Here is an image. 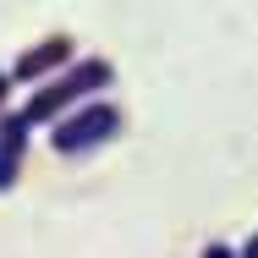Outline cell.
I'll return each mask as SVG.
<instances>
[{
    "label": "cell",
    "mask_w": 258,
    "mask_h": 258,
    "mask_svg": "<svg viewBox=\"0 0 258 258\" xmlns=\"http://www.w3.org/2000/svg\"><path fill=\"white\" fill-rule=\"evenodd\" d=\"M242 258H258V231L247 236V242H242Z\"/></svg>",
    "instance_id": "6"
},
{
    "label": "cell",
    "mask_w": 258,
    "mask_h": 258,
    "mask_svg": "<svg viewBox=\"0 0 258 258\" xmlns=\"http://www.w3.org/2000/svg\"><path fill=\"white\" fill-rule=\"evenodd\" d=\"M28 143H33V126L22 110H6L0 115V192H11L22 181V165H28Z\"/></svg>",
    "instance_id": "4"
},
{
    "label": "cell",
    "mask_w": 258,
    "mask_h": 258,
    "mask_svg": "<svg viewBox=\"0 0 258 258\" xmlns=\"http://www.w3.org/2000/svg\"><path fill=\"white\" fill-rule=\"evenodd\" d=\"M110 83H115V66L104 55H72L60 72H50L44 83H33L22 115H28V126H50L55 115H66L72 104L94 99V94H110Z\"/></svg>",
    "instance_id": "1"
},
{
    "label": "cell",
    "mask_w": 258,
    "mask_h": 258,
    "mask_svg": "<svg viewBox=\"0 0 258 258\" xmlns=\"http://www.w3.org/2000/svg\"><path fill=\"white\" fill-rule=\"evenodd\" d=\"M6 110H11V72L0 66V115H6Z\"/></svg>",
    "instance_id": "5"
},
{
    "label": "cell",
    "mask_w": 258,
    "mask_h": 258,
    "mask_svg": "<svg viewBox=\"0 0 258 258\" xmlns=\"http://www.w3.org/2000/svg\"><path fill=\"white\" fill-rule=\"evenodd\" d=\"M121 126H126V115H121V104L94 94V99L72 104L66 115H55L50 121V149L60 159H83V154H99L104 143H115L121 138Z\"/></svg>",
    "instance_id": "2"
},
{
    "label": "cell",
    "mask_w": 258,
    "mask_h": 258,
    "mask_svg": "<svg viewBox=\"0 0 258 258\" xmlns=\"http://www.w3.org/2000/svg\"><path fill=\"white\" fill-rule=\"evenodd\" d=\"M77 55V44H72V33H44L39 44H28V50L11 60V83H22V88H33V83H44L50 72H60L66 60Z\"/></svg>",
    "instance_id": "3"
}]
</instances>
